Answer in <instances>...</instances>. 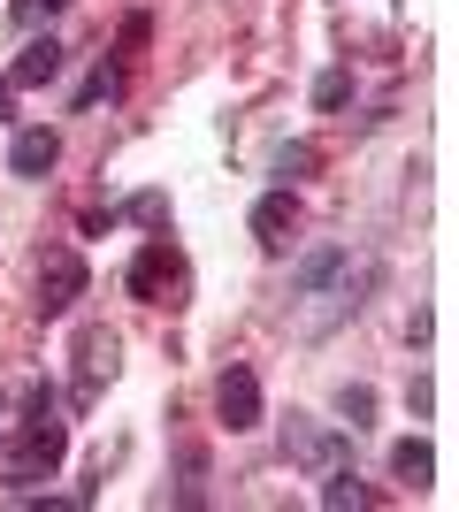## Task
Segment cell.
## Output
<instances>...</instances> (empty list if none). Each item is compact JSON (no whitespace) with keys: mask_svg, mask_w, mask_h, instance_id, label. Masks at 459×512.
<instances>
[{"mask_svg":"<svg viewBox=\"0 0 459 512\" xmlns=\"http://www.w3.org/2000/svg\"><path fill=\"white\" fill-rule=\"evenodd\" d=\"M62 451H69V428L54 421V390L31 383L23 390V421H16V436H8V474H16V482H39V474L62 467Z\"/></svg>","mask_w":459,"mask_h":512,"instance_id":"obj_1","label":"cell"},{"mask_svg":"<svg viewBox=\"0 0 459 512\" xmlns=\"http://www.w3.org/2000/svg\"><path fill=\"white\" fill-rule=\"evenodd\" d=\"M77 299H85V260L69 253V245L39 253V314H69Z\"/></svg>","mask_w":459,"mask_h":512,"instance_id":"obj_2","label":"cell"},{"mask_svg":"<svg viewBox=\"0 0 459 512\" xmlns=\"http://www.w3.org/2000/svg\"><path fill=\"white\" fill-rule=\"evenodd\" d=\"M284 451L299 459V467H314V474L345 467V436L322 428V421H306V413H291V421H284Z\"/></svg>","mask_w":459,"mask_h":512,"instance_id":"obj_3","label":"cell"},{"mask_svg":"<svg viewBox=\"0 0 459 512\" xmlns=\"http://www.w3.org/2000/svg\"><path fill=\"white\" fill-rule=\"evenodd\" d=\"M176 283H184V260L169 253V237H153L146 253L131 260V299H146V306H161L176 291Z\"/></svg>","mask_w":459,"mask_h":512,"instance_id":"obj_4","label":"cell"},{"mask_svg":"<svg viewBox=\"0 0 459 512\" xmlns=\"http://www.w3.org/2000/svg\"><path fill=\"white\" fill-rule=\"evenodd\" d=\"M115 352H123V344H115L108 329H85V337H77V406L100 398V383L115 375Z\"/></svg>","mask_w":459,"mask_h":512,"instance_id":"obj_5","label":"cell"},{"mask_svg":"<svg viewBox=\"0 0 459 512\" xmlns=\"http://www.w3.org/2000/svg\"><path fill=\"white\" fill-rule=\"evenodd\" d=\"M215 406H222L230 428H261V375H253V367H230L215 383Z\"/></svg>","mask_w":459,"mask_h":512,"instance_id":"obj_6","label":"cell"},{"mask_svg":"<svg viewBox=\"0 0 459 512\" xmlns=\"http://www.w3.org/2000/svg\"><path fill=\"white\" fill-rule=\"evenodd\" d=\"M54 161H62V138H54V130H16V146H8V169L16 176H46Z\"/></svg>","mask_w":459,"mask_h":512,"instance_id":"obj_7","label":"cell"},{"mask_svg":"<svg viewBox=\"0 0 459 512\" xmlns=\"http://www.w3.org/2000/svg\"><path fill=\"white\" fill-rule=\"evenodd\" d=\"M291 222H299V207H291V192H268L261 207H253V237H261L268 253H284V245H291Z\"/></svg>","mask_w":459,"mask_h":512,"instance_id":"obj_8","label":"cell"},{"mask_svg":"<svg viewBox=\"0 0 459 512\" xmlns=\"http://www.w3.org/2000/svg\"><path fill=\"white\" fill-rule=\"evenodd\" d=\"M46 77H62V46H54V39H31L16 54V69H8V85H46Z\"/></svg>","mask_w":459,"mask_h":512,"instance_id":"obj_9","label":"cell"},{"mask_svg":"<svg viewBox=\"0 0 459 512\" xmlns=\"http://www.w3.org/2000/svg\"><path fill=\"white\" fill-rule=\"evenodd\" d=\"M391 474H398V482H414V490H421V482L437 474V451L421 444V436H406V444L391 451Z\"/></svg>","mask_w":459,"mask_h":512,"instance_id":"obj_10","label":"cell"},{"mask_svg":"<svg viewBox=\"0 0 459 512\" xmlns=\"http://www.w3.org/2000/svg\"><path fill=\"white\" fill-rule=\"evenodd\" d=\"M322 505H329V512H345V505H383V497H375L368 482H352L345 467H329V482H322Z\"/></svg>","mask_w":459,"mask_h":512,"instance_id":"obj_11","label":"cell"},{"mask_svg":"<svg viewBox=\"0 0 459 512\" xmlns=\"http://www.w3.org/2000/svg\"><path fill=\"white\" fill-rule=\"evenodd\" d=\"M337 268H345V253H337V245H329V253H314V260L299 268V283H291V299H314V291H322Z\"/></svg>","mask_w":459,"mask_h":512,"instance_id":"obj_12","label":"cell"},{"mask_svg":"<svg viewBox=\"0 0 459 512\" xmlns=\"http://www.w3.org/2000/svg\"><path fill=\"white\" fill-rule=\"evenodd\" d=\"M146 39H153V23L131 16V23H123V39H115V54H123V62H138V54H146Z\"/></svg>","mask_w":459,"mask_h":512,"instance_id":"obj_13","label":"cell"},{"mask_svg":"<svg viewBox=\"0 0 459 512\" xmlns=\"http://www.w3.org/2000/svg\"><path fill=\"white\" fill-rule=\"evenodd\" d=\"M345 100H352V77H345V69H329L322 85H314V107H345Z\"/></svg>","mask_w":459,"mask_h":512,"instance_id":"obj_14","label":"cell"},{"mask_svg":"<svg viewBox=\"0 0 459 512\" xmlns=\"http://www.w3.org/2000/svg\"><path fill=\"white\" fill-rule=\"evenodd\" d=\"M23 421V390H0V451H8V436H16Z\"/></svg>","mask_w":459,"mask_h":512,"instance_id":"obj_15","label":"cell"},{"mask_svg":"<svg viewBox=\"0 0 459 512\" xmlns=\"http://www.w3.org/2000/svg\"><path fill=\"white\" fill-rule=\"evenodd\" d=\"M131 214L146 222V230H161V222H169V199H161V192H146V199H131Z\"/></svg>","mask_w":459,"mask_h":512,"instance_id":"obj_16","label":"cell"},{"mask_svg":"<svg viewBox=\"0 0 459 512\" xmlns=\"http://www.w3.org/2000/svg\"><path fill=\"white\" fill-rule=\"evenodd\" d=\"M314 161H322V153H314V146H284V161H276V169H284V176H306V169H314Z\"/></svg>","mask_w":459,"mask_h":512,"instance_id":"obj_17","label":"cell"},{"mask_svg":"<svg viewBox=\"0 0 459 512\" xmlns=\"http://www.w3.org/2000/svg\"><path fill=\"white\" fill-rule=\"evenodd\" d=\"M345 413H352V428H368V413H375V398H368V390H345Z\"/></svg>","mask_w":459,"mask_h":512,"instance_id":"obj_18","label":"cell"},{"mask_svg":"<svg viewBox=\"0 0 459 512\" xmlns=\"http://www.w3.org/2000/svg\"><path fill=\"white\" fill-rule=\"evenodd\" d=\"M8 100H16V85H8V77H0V123H8Z\"/></svg>","mask_w":459,"mask_h":512,"instance_id":"obj_19","label":"cell"},{"mask_svg":"<svg viewBox=\"0 0 459 512\" xmlns=\"http://www.w3.org/2000/svg\"><path fill=\"white\" fill-rule=\"evenodd\" d=\"M39 8H69V0H39Z\"/></svg>","mask_w":459,"mask_h":512,"instance_id":"obj_20","label":"cell"}]
</instances>
